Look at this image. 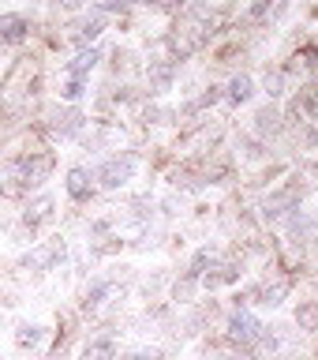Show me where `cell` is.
Instances as JSON below:
<instances>
[{
	"label": "cell",
	"mask_w": 318,
	"mask_h": 360,
	"mask_svg": "<svg viewBox=\"0 0 318 360\" xmlns=\"http://www.w3.org/2000/svg\"><path fill=\"white\" fill-rule=\"evenodd\" d=\"M34 79H38V60H34V56H19L15 68L4 75V90H0V98H4L8 105H15L22 94H30Z\"/></svg>",
	"instance_id": "cell-1"
},
{
	"label": "cell",
	"mask_w": 318,
	"mask_h": 360,
	"mask_svg": "<svg viewBox=\"0 0 318 360\" xmlns=\"http://www.w3.org/2000/svg\"><path fill=\"white\" fill-rule=\"evenodd\" d=\"M131 173H135V158L124 154V158H109V162L98 169V180L105 188H120L124 180H131Z\"/></svg>",
	"instance_id": "cell-2"
},
{
	"label": "cell",
	"mask_w": 318,
	"mask_h": 360,
	"mask_svg": "<svg viewBox=\"0 0 318 360\" xmlns=\"http://www.w3.org/2000/svg\"><path fill=\"white\" fill-rule=\"evenodd\" d=\"M202 41H206V30H202L199 22H176L173 27V53L187 56V53H195Z\"/></svg>",
	"instance_id": "cell-3"
},
{
	"label": "cell",
	"mask_w": 318,
	"mask_h": 360,
	"mask_svg": "<svg viewBox=\"0 0 318 360\" xmlns=\"http://www.w3.org/2000/svg\"><path fill=\"white\" fill-rule=\"evenodd\" d=\"M15 169H19L27 180H41V176L53 169V154H49V150H45V154H30V158H22Z\"/></svg>",
	"instance_id": "cell-4"
},
{
	"label": "cell",
	"mask_w": 318,
	"mask_h": 360,
	"mask_svg": "<svg viewBox=\"0 0 318 360\" xmlns=\"http://www.w3.org/2000/svg\"><path fill=\"white\" fill-rule=\"evenodd\" d=\"M232 338L240 345H251V342H263V326H258L251 315H236L232 319Z\"/></svg>",
	"instance_id": "cell-5"
},
{
	"label": "cell",
	"mask_w": 318,
	"mask_h": 360,
	"mask_svg": "<svg viewBox=\"0 0 318 360\" xmlns=\"http://www.w3.org/2000/svg\"><path fill=\"white\" fill-rule=\"evenodd\" d=\"M27 38V19L22 15H0V45H15Z\"/></svg>",
	"instance_id": "cell-6"
},
{
	"label": "cell",
	"mask_w": 318,
	"mask_h": 360,
	"mask_svg": "<svg viewBox=\"0 0 318 360\" xmlns=\"http://www.w3.org/2000/svg\"><path fill=\"white\" fill-rule=\"evenodd\" d=\"M255 128L263 131V135H277V131H281V112L270 109V105L258 109V112H255Z\"/></svg>",
	"instance_id": "cell-7"
},
{
	"label": "cell",
	"mask_w": 318,
	"mask_h": 360,
	"mask_svg": "<svg viewBox=\"0 0 318 360\" xmlns=\"http://www.w3.org/2000/svg\"><path fill=\"white\" fill-rule=\"evenodd\" d=\"M67 191H72L75 199H86V195H90V180H86V169H72V173H67Z\"/></svg>",
	"instance_id": "cell-8"
},
{
	"label": "cell",
	"mask_w": 318,
	"mask_h": 360,
	"mask_svg": "<svg viewBox=\"0 0 318 360\" xmlns=\"http://www.w3.org/2000/svg\"><path fill=\"white\" fill-rule=\"evenodd\" d=\"M296 323L303 326V330H318V300H303V304H300Z\"/></svg>",
	"instance_id": "cell-9"
},
{
	"label": "cell",
	"mask_w": 318,
	"mask_h": 360,
	"mask_svg": "<svg viewBox=\"0 0 318 360\" xmlns=\"http://www.w3.org/2000/svg\"><path fill=\"white\" fill-rule=\"evenodd\" d=\"M289 292V281H274V285H263V289H255V300L258 304H277L281 297Z\"/></svg>",
	"instance_id": "cell-10"
},
{
	"label": "cell",
	"mask_w": 318,
	"mask_h": 360,
	"mask_svg": "<svg viewBox=\"0 0 318 360\" xmlns=\"http://www.w3.org/2000/svg\"><path fill=\"white\" fill-rule=\"evenodd\" d=\"M251 94H255L251 79H247V75H236V79H232V86H229V101H236V105H240V101H247Z\"/></svg>",
	"instance_id": "cell-11"
},
{
	"label": "cell",
	"mask_w": 318,
	"mask_h": 360,
	"mask_svg": "<svg viewBox=\"0 0 318 360\" xmlns=\"http://www.w3.org/2000/svg\"><path fill=\"white\" fill-rule=\"evenodd\" d=\"M94 64H98V53H94V49H90V53H79V56H75V60H72V64H67V72H72V75L79 79V75H86V72H90V68H94Z\"/></svg>",
	"instance_id": "cell-12"
},
{
	"label": "cell",
	"mask_w": 318,
	"mask_h": 360,
	"mask_svg": "<svg viewBox=\"0 0 318 360\" xmlns=\"http://www.w3.org/2000/svg\"><path fill=\"white\" fill-rule=\"evenodd\" d=\"M49 210H53V199H49V195H41V199L27 210V221H30V225H38V221L49 218Z\"/></svg>",
	"instance_id": "cell-13"
},
{
	"label": "cell",
	"mask_w": 318,
	"mask_h": 360,
	"mask_svg": "<svg viewBox=\"0 0 318 360\" xmlns=\"http://www.w3.org/2000/svg\"><path fill=\"white\" fill-rule=\"evenodd\" d=\"M60 255H64V244H49V248H41V252L34 255V266H49V263H56Z\"/></svg>",
	"instance_id": "cell-14"
},
{
	"label": "cell",
	"mask_w": 318,
	"mask_h": 360,
	"mask_svg": "<svg viewBox=\"0 0 318 360\" xmlns=\"http://www.w3.org/2000/svg\"><path fill=\"white\" fill-rule=\"evenodd\" d=\"M79 120H83V117H79V112L72 109V112H64V117H56V124H53V128L60 131V135H72V131L79 128Z\"/></svg>",
	"instance_id": "cell-15"
},
{
	"label": "cell",
	"mask_w": 318,
	"mask_h": 360,
	"mask_svg": "<svg viewBox=\"0 0 318 360\" xmlns=\"http://www.w3.org/2000/svg\"><path fill=\"white\" fill-rule=\"evenodd\" d=\"M86 360H112V342H94V345H86Z\"/></svg>",
	"instance_id": "cell-16"
},
{
	"label": "cell",
	"mask_w": 318,
	"mask_h": 360,
	"mask_svg": "<svg viewBox=\"0 0 318 360\" xmlns=\"http://www.w3.org/2000/svg\"><path fill=\"white\" fill-rule=\"evenodd\" d=\"M101 34V19H86V22H79V34L75 38L79 41H90V38H98Z\"/></svg>",
	"instance_id": "cell-17"
},
{
	"label": "cell",
	"mask_w": 318,
	"mask_h": 360,
	"mask_svg": "<svg viewBox=\"0 0 318 360\" xmlns=\"http://www.w3.org/2000/svg\"><path fill=\"white\" fill-rule=\"evenodd\" d=\"M274 11H281V0H258L251 8V19H266V15H274Z\"/></svg>",
	"instance_id": "cell-18"
},
{
	"label": "cell",
	"mask_w": 318,
	"mask_h": 360,
	"mask_svg": "<svg viewBox=\"0 0 318 360\" xmlns=\"http://www.w3.org/2000/svg\"><path fill=\"white\" fill-rule=\"evenodd\" d=\"M41 342V330H38V326H22V330H19V345L22 349H27V345H38Z\"/></svg>",
	"instance_id": "cell-19"
},
{
	"label": "cell",
	"mask_w": 318,
	"mask_h": 360,
	"mask_svg": "<svg viewBox=\"0 0 318 360\" xmlns=\"http://www.w3.org/2000/svg\"><path fill=\"white\" fill-rule=\"evenodd\" d=\"M124 360H161V349H139V353H128Z\"/></svg>",
	"instance_id": "cell-20"
},
{
	"label": "cell",
	"mask_w": 318,
	"mask_h": 360,
	"mask_svg": "<svg viewBox=\"0 0 318 360\" xmlns=\"http://www.w3.org/2000/svg\"><path fill=\"white\" fill-rule=\"evenodd\" d=\"M79 94H83V83H79V79H72V83L64 86V98H72V101H75Z\"/></svg>",
	"instance_id": "cell-21"
},
{
	"label": "cell",
	"mask_w": 318,
	"mask_h": 360,
	"mask_svg": "<svg viewBox=\"0 0 318 360\" xmlns=\"http://www.w3.org/2000/svg\"><path fill=\"white\" fill-rule=\"evenodd\" d=\"M98 4L105 11H124V8H128V0H98Z\"/></svg>",
	"instance_id": "cell-22"
},
{
	"label": "cell",
	"mask_w": 318,
	"mask_h": 360,
	"mask_svg": "<svg viewBox=\"0 0 318 360\" xmlns=\"http://www.w3.org/2000/svg\"><path fill=\"white\" fill-rule=\"evenodd\" d=\"M150 4H157V8H168V4H180V0H150Z\"/></svg>",
	"instance_id": "cell-23"
},
{
	"label": "cell",
	"mask_w": 318,
	"mask_h": 360,
	"mask_svg": "<svg viewBox=\"0 0 318 360\" xmlns=\"http://www.w3.org/2000/svg\"><path fill=\"white\" fill-rule=\"evenodd\" d=\"M60 4H67V8H75V4H79V0H60Z\"/></svg>",
	"instance_id": "cell-24"
}]
</instances>
